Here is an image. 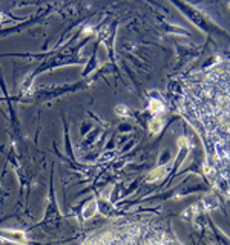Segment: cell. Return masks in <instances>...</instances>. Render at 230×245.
<instances>
[{
  "instance_id": "6da1fadb",
  "label": "cell",
  "mask_w": 230,
  "mask_h": 245,
  "mask_svg": "<svg viewBox=\"0 0 230 245\" xmlns=\"http://www.w3.org/2000/svg\"><path fill=\"white\" fill-rule=\"evenodd\" d=\"M179 112L204 146L213 184L230 198V58L193 72L186 80Z\"/></svg>"
},
{
  "instance_id": "7a4b0ae2",
  "label": "cell",
  "mask_w": 230,
  "mask_h": 245,
  "mask_svg": "<svg viewBox=\"0 0 230 245\" xmlns=\"http://www.w3.org/2000/svg\"><path fill=\"white\" fill-rule=\"evenodd\" d=\"M80 245H183L172 231L152 220L132 219L106 227Z\"/></svg>"
},
{
  "instance_id": "3957f363",
  "label": "cell",
  "mask_w": 230,
  "mask_h": 245,
  "mask_svg": "<svg viewBox=\"0 0 230 245\" xmlns=\"http://www.w3.org/2000/svg\"><path fill=\"white\" fill-rule=\"evenodd\" d=\"M161 127H163V120L161 118H153L152 121H150V124H149V130L152 132V133H158L160 130H161Z\"/></svg>"
},
{
  "instance_id": "277c9868",
  "label": "cell",
  "mask_w": 230,
  "mask_h": 245,
  "mask_svg": "<svg viewBox=\"0 0 230 245\" xmlns=\"http://www.w3.org/2000/svg\"><path fill=\"white\" fill-rule=\"evenodd\" d=\"M149 109L152 110V112H160V110H163V104H161L158 100H152Z\"/></svg>"
},
{
  "instance_id": "5b68a950",
  "label": "cell",
  "mask_w": 230,
  "mask_h": 245,
  "mask_svg": "<svg viewBox=\"0 0 230 245\" xmlns=\"http://www.w3.org/2000/svg\"><path fill=\"white\" fill-rule=\"evenodd\" d=\"M229 6H230V5H229Z\"/></svg>"
}]
</instances>
